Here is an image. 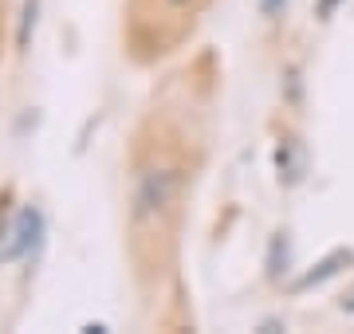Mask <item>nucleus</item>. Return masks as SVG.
Masks as SVG:
<instances>
[{
  "mask_svg": "<svg viewBox=\"0 0 354 334\" xmlns=\"http://www.w3.org/2000/svg\"><path fill=\"white\" fill-rule=\"evenodd\" d=\"M177 185H181V177H177V169H169V166L142 169L138 181H134V220L162 217L165 208L174 205Z\"/></svg>",
  "mask_w": 354,
  "mask_h": 334,
  "instance_id": "nucleus-1",
  "label": "nucleus"
},
{
  "mask_svg": "<svg viewBox=\"0 0 354 334\" xmlns=\"http://www.w3.org/2000/svg\"><path fill=\"white\" fill-rule=\"evenodd\" d=\"M44 240V213L36 205H24L4 228H0V264L24 259Z\"/></svg>",
  "mask_w": 354,
  "mask_h": 334,
  "instance_id": "nucleus-2",
  "label": "nucleus"
},
{
  "mask_svg": "<svg viewBox=\"0 0 354 334\" xmlns=\"http://www.w3.org/2000/svg\"><path fill=\"white\" fill-rule=\"evenodd\" d=\"M346 264H354V252L351 248H335V252H327V256L319 259L311 271H304L299 279L291 283V291H311V287H319V283H327V279H335Z\"/></svg>",
  "mask_w": 354,
  "mask_h": 334,
  "instance_id": "nucleus-3",
  "label": "nucleus"
},
{
  "mask_svg": "<svg viewBox=\"0 0 354 334\" xmlns=\"http://www.w3.org/2000/svg\"><path fill=\"white\" fill-rule=\"evenodd\" d=\"M276 169H279V177L288 181V185H295V181L304 177L307 157H304V146H299L295 138H283V141H279V150H276Z\"/></svg>",
  "mask_w": 354,
  "mask_h": 334,
  "instance_id": "nucleus-4",
  "label": "nucleus"
},
{
  "mask_svg": "<svg viewBox=\"0 0 354 334\" xmlns=\"http://www.w3.org/2000/svg\"><path fill=\"white\" fill-rule=\"evenodd\" d=\"M288 232H276V236H272V252H268V275H272V279H279V275H283V271H288Z\"/></svg>",
  "mask_w": 354,
  "mask_h": 334,
  "instance_id": "nucleus-5",
  "label": "nucleus"
},
{
  "mask_svg": "<svg viewBox=\"0 0 354 334\" xmlns=\"http://www.w3.org/2000/svg\"><path fill=\"white\" fill-rule=\"evenodd\" d=\"M36 20H39V0H28V4H24V16H20V32H16V43H20V48H28V43H32Z\"/></svg>",
  "mask_w": 354,
  "mask_h": 334,
  "instance_id": "nucleus-6",
  "label": "nucleus"
},
{
  "mask_svg": "<svg viewBox=\"0 0 354 334\" xmlns=\"http://www.w3.org/2000/svg\"><path fill=\"white\" fill-rule=\"evenodd\" d=\"M283 8H288V0H260V12L264 16H279Z\"/></svg>",
  "mask_w": 354,
  "mask_h": 334,
  "instance_id": "nucleus-7",
  "label": "nucleus"
},
{
  "mask_svg": "<svg viewBox=\"0 0 354 334\" xmlns=\"http://www.w3.org/2000/svg\"><path fill=\"white\" fill-rule=\"evenodd\" d=\"M335 4H339V0H319V16H323V20H327V16L335 12Z\"/></svg>",
  "mask_w": 354,
  "mask_h": 334,
  "instance_id": "nucleus-8",
  "label": "nucleus"
},
{
  "mask_svg": "<svg viewBox=\"0 0 354 334\" xmlns=\"http://www.w3.org/2000/svg\"><path fill=\"white\" fill-rule=\"evenodd\" d=\"M165 4H174V8H189V4H197V0H165Z\"/></svg>",
  "mask_w": 354,
  "mask_h": 334,
  "instance_id": "nucleus-9",
  "label": "nucleus"
},
{
  "mask_svg": "<svg viewBox=\"0 0 354 334\" xmlns=\"http://www.w3.org/2000/svg\"><path fill=\"white\" fill-rule=\"evenodd\" d=\"M342 311H351V315H354V291H351L346 299H342Z\"/></svg>",
  "mask_w": 354,
  "mask_h": 334,
  "instance_id": "nucleus-10",
  "label": "nucleus"
}]
</instances>
